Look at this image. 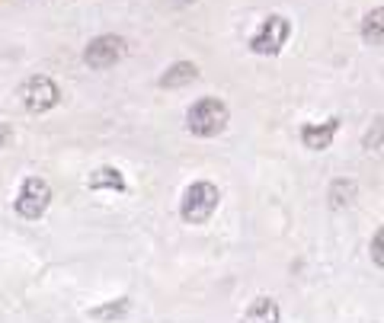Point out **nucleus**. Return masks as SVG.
<instances>
[{
    "instance_id": "6e6552de",
    "label": "nucleus",
    "mask_w": 384,
    "mask_h": 323,
    "mask_svg": "<svg viewBox=\"0 0 384 323\" xmlns=\"http://www.w3.org/2000/svg\"><path fill=\"white\" fill-rule=\"evenodd\" d=\"M87 186H90L93 192H99V189L125 192V176H122V170H115V166H99V170H93V173H90Z\"/></svg>"
},
{
    "instance_id": "ddd939ff",
    "label": "nucleus",
    "mask_w": 384,
    "mask_h": 323,
    "mask_svg": "<svg viewBox=\"0 0 384 323\" xmlns=\"http://www.w3.org/2000/svg\"><path fill=\"white\" fill-rule=\"evenodd\" d=\"M128 310V301L119 298L115 304H109V308H93L90 317H97V320H113V317H122Z\"/></svg>"
},
{
    "instance_id": "0eeeda50",
    "label": "nucleus",
    "mask_w": 384,
    "mask_h": 323,
    "mask_svg": "<svg viewBox=\"0 0 384 323\" xmlns=\"http://www.w3.org/2000/svg\"><path fill=\"white\" fill-rule=\"evenodd\" d=\"M336 131H339V119H327V122H320V125L308 122V125H301V144L311 150H327L333 144Z\"/></svg>"
},
{
    "instance_id": "7ed1b4c3",
    "label": "nucleus",
    "mask_w": 384,
    "mask_h": 323,
    "mask_svg": "<svg viewBox=\"0 0 384 323\" xmlns=\"http://www.w3.org/2000/svg\"><path fill=\"white\" fill-rule=\"evenodd\" d=\"M288 36H292V23H288L285 16L279 13H272L266 16L263 23H259V29L253 32V38H250V52L256 55H279L282 45L288 42Z\"/></svg>"
},
{
    "instance_id": "9d476101",
    "label": "nucleus",
    "mask_w": 384,
    "mask_h": 323,
    "mask_svg": "<svg viewBox=\"0 0 384 323\" xmlns=\"http://www.w3.org/2000/svg\"><path fill=\"white\" fill-rule=\"evenodd\" d=\"M279 304L272 298H256L253 304L247 308V314H243L241 323H279Z\"/></svg>"
},
{
    "instance_id": "4468645a",
    "label": "nucleus",
    "mask_w": 384,
    "mask_h": 323,
    "mask_svg": "<svg viewBox=\"0 0 384 323\" xmlns=\"http://www.w3.org/2000/svg\"><path fill=\"white\" fill-rule=\"evenodd\" d=\"M371 259H375V266L384 269V224L378 227V234L371 237Z\"/></svg>"
},
{
    "instance_id": "1a4fd4ad",
    "label": "nucleus",
    "mask_w": 384,
    "mask_h": 323,
    "mask_svg": "<svg viewBox=\"0 0 384 323\" xmlns=\"http://www.w3.org/2000/svg\"><path fill=\"white\" fill-rule=\"evenodd\" d=\"M199 77V68L192 64V61H176L173 68H166V74L160 77V87H166V90H176V87H186V83H192Z\"/></svg>"
},
{
    "instance_id": "dca6fc26",
    "label": "nucleus",
    "mask_w": 384,
    "mask_h": 323,
    "mask_svg": "<svg viewBox=\"0 0 384 323\" xmlns=\"http://www.w3.org/2000/svg\"><path fill=\"white\" fill-rule=\"evenodd\" d=\"M10 141H13V128H10L7 122H0V150L10 148Z\"/></svg>"
},
{
    "instance_id": "f03ea898",
    "label": "nucleus",
    "mask_w": 384,
    "mask_h": 323,
    "mask_svg": "<svg viewBox=\"0 0 384 323\" xmlns=\"http://www.w3.org/2000/svg\"><path fill=\"white\" fill-rule=\"evenodd\" d=\"M218 202H221V192L215 182H192V186L183 192L180 215L186 224H205V221L218 211Z\"/></svg>"
},
{
    "instance_id": "f8f14e48",
    "label": "nucleus",
    "mask_w": 384,
    "mask_h": 323,
    "mask_svg": "<svg viewBox=\"0 0 384 323\" xmlns=\"http://www.w3.org/2000/svg\"><path fill=\"white\" fill-rule=\"evenodd\" d=\"M355 199V182L353 180H336L330 186V205L333 208H343V205H349Z\"/></svg>"
},
{
    "instance_id": "f257e3e1",
    "label": "nucleus",
    "mask_w": 384,
    "mask_h": 323,
    "mask_svg": "<svg viewBox=\"0 0 384 323\" xmlns=\"http://www.w3.org/2000/svg\"><path fill=\"white\" fill-rule=\"evenodd\" d=\"M227 119H231L227 106L221 103V99H215V96H205V99H199V103L189 106L186 128L199 138H215L227 128Z\"/></svg>"
},
{
    "instance_id": "20e7f679",
    "label": "nucleus",
    "mask_w": 384,
    "mask_h": 323,
    "mask_svg": "<svg viewBox=\"0 0 384 323\" xmlns=\"http://www.w3.org/2000/svg\"><path fill=\"white\" fill-rule=\"evenodd\" d=\"M48 205H52V186L45 180H38V176H29L23 182V189H20V196H16V211L23 218L36 221L48 211Z\"/></svg>"
},
{
    "instance_id": "f3484780",
    "label": "nucleus",
    "mask_w": 384,
    "mask_h": 323,
    "mask_svg": "<svg viewBox=\"0 0 384 323\" xmlns=\"http://www.w3.org/2000/svg\"><path fill=\"white\" fill-rule=\"evenodd\" d=\"M183 3H189V0H183Z\"/></svg>"
},
{
    "instance_id": "9b49d317",
    "label": "nucleus",
    "mask_w": 384,
    "mask_h": 323,
    "mask_svg": "<svg viewBox=\"0 0 384 323\" xmlns=\"http://www.w3.org/2000/svg\"><path fill=\"white\" fill-rule=\"evenodd\" d=\"M362 38L369 45H384V7L371 10L365 20H362Z\"/></svg>"
},
{
    "instance_id": "423d86ee",
    "label": "nucleus",
    "mask_w": 384,
    "mask_h": 323,
    "mask_svg": "<svg viewBox=\"0 0 384 323\" xmlns=\"http://www.w3.org/2000/svg\"><path fill=\"white\" fill-rule=\"evenodd\" d=\"M122 55H125V38L122 36H97L83 52V61L93 71H106L113 68L115 61H122Z\"/></svg>"
},
{
    "instance_id": "2eb2a0df",
    "label": "nucleus",
    "mask_w": 384,
    "mask_h": 323,
    "mask_svg": "<svg viewBox=\"0 0 384 323\" xmlns=\"http://www.w3.org/2000/svg\"><path fill=\"white\" fill-rule=\"evenodd\" d=\"M381 138H384V125H381V119H378L375 122V135H371V131H369V135H365V148H378V144H381Z\"/></svg>"
},
{
    "instance_id": "39448f33",
    "label": "nucleus",
    "mask_w": 384,
    "mask_h": 323,
    "mask_svg": "<svg viewBox=\"0 0 384 323\" xmlns=\"http://www.w3.org/2000/svg\"><path fill=\"white\" fill-rule=\"evenodd\" d=\"M20 96H23V106L29 109V113H45V109L58 106L61 90H58V83H55L52 77L36 74L20 87Z\"/></svg>"
}]
</instances>
